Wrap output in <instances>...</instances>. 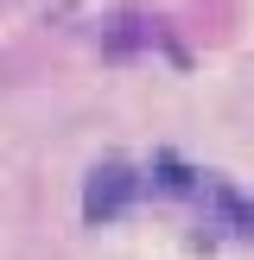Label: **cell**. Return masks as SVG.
Returning <instances> with one entry per match:
<instances>
[{
	"label": "cell",
	"instance_id": "obj_1",
	"mask_svg": "<svg viewBox=\"0 0 254 260\" xmlns=\"http://www.w3.org/2000/svg\"><path fill=\"white\" fill-rule=\"evenodd\" d=\"M134 184H140V178L127 172V165H96V172H89V190H83V216H89V222L121 216L127 197H134Z\"/></svg>",
	"mask_w": 254,
	"mask_h": 260
}]
</instances>
